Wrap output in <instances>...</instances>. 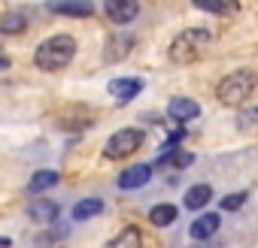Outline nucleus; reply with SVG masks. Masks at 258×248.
<instances>
[{
	"instance_id": "obj_23",
	"label": "nucleus",
	"mask_w": 258,
	"mask_h": 248,
	"mask_svg": "<svg viewBox=\"0 0 258 248\" xmlns=\"http://www.w3.org/2000/svg\"><path fill=\"white\" fill-rule=\"evenodd\" d=\"M7 67H10V58H7L4 52H0V70H7Z\"/></svg>"
},
{
	"instance_id": "obj_12",
	"label": "nucleus",
	"mask_w": 258,
	"mask_h": 248,
	"mask_svg": "<svg viewBox=\"0 0 258 248\" xmlns=\"http://www.w3.org/2000/svg\"><path fill=\"white\" fill-rule=\"evenodd\" d=\"M28 25H31V19L25 10H10L0 16V34H25Z\"/></svg>"
},
{
	"instance_id": "obj_6",
	"label": "nucleus",
	"mask_w": 258,
	"mask_h": 248,
	"mask_svg": "<svg viewBox=\"0 0 258 248\" xmlns=\"http://www.w3.org/2000/svg\"><path fill=\"white\" fill-rule=\"evenodd\" d=\"M46 10L55 13V16H67V19H88V16H94L91 0H49Z\"/></svg>"
},
{
	"instance_id": "obj_13",
	"label": "nucleus",
	"mask_w": 258,
	"mask_h": 248,
	"mask_svg": "<svg viewBox=\"0 0 258 248\" xmlns=\"http://www.w3.org/2000/svg\"><path fill=\"white\" fill-rule=\"evenodd\" d=\"M210 200H213V188L201 182V185H191V188L185 191V197H182V206H185V209H191V212H198V209H204Z\"/></svg>"
},
{
	"instance_id": "obj_15",
	"label": "nucleus",
	"mask_w": 258,
	"mask_h": 248,
	"mask_svg": "<svg viewBox=\"0 0 258 248\" xmlns=\"http://www.w3.org/2000/svg\"><path fill=\"white\" fill-rule=\"evenodd\" d=\"M106 248H143V233H140V227H124L121 233H115L109 242H106Z\"/></svg>"
},
{
	"instance_id": "obj_9",
	"label": "nucleus",
	"mask_w": 258,
	"mask_h": 248,
	"mask_svg": "<svg viewBox=\"0 0 258 248\" xmlns=\"http://www.w3.org/2000/svg\"><path fill=\"white\" fill-rule=\"evenodd\" d=\"M167 115H170L173 121H179V124L195 121V118L201 115V103L191 100V97H173V100L167 103Z\"/></svg>"
},
{
	"instance_id": "obj_4",
	"label": "nucleus",
	"mask_w": 258,
	"mask_h": 248,
	"mask_svg": "<svg viewBox=\"0 0 258 248\" xmlns=\"http://www.w3.org/2000/svg\"><path fill=\"white\" fill-rule=\"evenodd\" d=\"M143 143H146V134H143L140 128H121V131H115V134L106 140V146H103V158H106V161L131 158V155L140 152Z\"/></svg>"
},
{
	"instance_id": "obj_19",
	"label": "nucleus",
	"mask_w": 258,
	"mask_h": 248,
	"mask_svg": "<svg viewBox=\"0 0 258 248\" xmlns=\"http://www.w3.org/2000/svg\"><path fill=\"white\" fill-rule=\"evenodd\" d=\"M191 164H195V155H188V152H182V149H173V155H170V152H164V155L158 158V164H155V167L185 170V167H191Z\"/></svg>"
},
{
	"instance_id": "obj_22",
	"label": "nucleus",
	"mask_w": 258,
	"mask_h": 248,
	"mask_svg": "<svg viewBox=\"0 0 258 248\" xmlns=\"http://www.w3.org/2000/svg\"><path fill=\"white\" fill-rule=\"evenodd\" d=\"M246 203V191H237V194H228V197H222V212H237L240 206Z\"/></svg>"
},
{
	"instance_id": "obj_17",
	"label": "nucleus",
	"mask_w": 258,
	"mask_h": 248,
	"mask_svg": "<svg viewBox=\"0 0 258 248\" xmlns=\"http://www.w3.org/2000/svg\"><path fill=\"white\" fill-rule=\"evenodd\" d=\"M176 218H179V209L173 203H158V206L149 209V224L152 227H170Z\"/></svg>"
},
{
	"instance_id": "obj_3",
	"label": "nucleus",
	"mask_w": 258,
	"mask_h": 248,
	"mask_svg": "<svg viewBox=\"0 0 258 248\" xmlns=\"http://www.w3.org/2000/svg\"><path fill=\"white\" fill-rule=\"evenodd\" d=\"M210 43H213V34H210L207 28H188V31H182V34L173 37V43H170V49H167V58H170V64L185 67V64L198 61V58L207 52Z\"/></svg>"
},
{
	"instance_id": "obj_21",
	"label": "nucleus",
	"mask_w": 258,
	"mask_h": 248,
	"mask_svg": "<svg viewBox=\"0 0 258 248\" xmlns=\"http://www.w3.org/2000/svg\"><path fill=\"white\" fill-rule=\"evenodd\" d=\"M234 124H237L240 131H252V128H258V103H255V106L240 109V112H237V118H234Z\"/></svg>"
},
{
	"instance_id": "obj_11",
	"label": "nucleus",
	"mask_w": 258,
	"mask_h": 248,
	"mask_svg": "<svg viewBox=\"0 0 258 248\" xmlns=\"http://www.w3.org/2000/svg\"><path fill=\"white\" fill-rule=\"evenodd\" d=\"M58 212H61V206L52 203V200H34V203L28 206V218H31L34 224H52V221L58 218Z\"/></svg>"
},
{
	"instance_id": "obj_1",
	"label": "nucleus",
	"mask_w": 258,
	"mask_h": 248,
	"mask_svg": "<svg viewBox=\"0 0 258 248\" xmlns=\"http://www.w3.org/2000/svg\"><path fill=\"white\" fill-rule=\"evenodd\" d=\"M73 58H76V40H73L70 34L49 37V40H43V43L37 46V52H34V64H37V70H43V73H58V70H64Z\"/></svg>"
},
{
	"instance_id": "obj_14",
	"label": "nucleus",
	"mask_w": 258,
	"mask_h": 248,
	"mask_svg": "<svg viewBox=\"0 0 258 248\" xmlns=\"http://www.w3.org/2000/svg\"><path fill=\"white\" fill-rule=\"evenodd\" d=\"M195 10H204L213 16H237L240 0H195Z\"/></svg>"
},
{
	"instance_id": "obj_8",
	"label": "nucleus",
	"mask_w": 258,
	"mask_h": 248,
	"mask_svg": "<svg viewBox=\"0 0 258 248\" xmlns=\"http://www.w3.org/2000/svg\"><path fill=\"white\" fill-rule=\"evenodd\" d=\"M152 173H155V167H149V164H134V167H127V170L118 176V188H121V191H137V188H143V185L152 179Z\"/></svg>"
},
{
	"instance_id": "obj_10",
	"label": "nucleus",
	"mask_w": 258,
	"mask_h": 248,
	"mask_svg": "<svg viewBox=\"0 0 258 248\" xmlns=\"http://www.w3.org/2000/svg\"><path fill=\"white\" fill-rule=\"evenodd\" d=\"M219 227H222V218H219L216 212H204V215H198V218L191 221L188 236H191L195 242H204V239L216 236V230H219Z\"/></svg>"
},
{
	"instance_id": "obj_16",
	"label": "nucleus",
	"mask_w": 258,
	"mask_h": 248,
	"mask_svg": "<svg viewBox=\"0 0 258 248\" xmlns=\"http://www.w3.org/2000/svg\"><path fill=\"white\" fill-rule=\"evenodd\" d=\"M131 49H134V37H131V34H115V37L109 40V46H106V64L121 61Z\"/></svg>"
},
{
	"instance_id": "obj_2",
	"label": "nucleus",
	"mask_w": 258,
	"mask_h": 248,
	"mask_svg": "<svg viewBox=\"0 0 258 248\" xmlns=\"http://www.w3.org/2000/svg\"><path fill=\"white\" fill-rule=\"evenodd\" d=\"M255 88H258V73L255 70H234L216 85V97H219L222 106L243 109V103L255 94Z\"/></svg>"
},
{
	"instance_id": "obj_7",
	"label": "nucleus",
	"mask_w": 258,
	"mask_h": 248,
	"mask_svg": "<svg viewBox=\"0 0 258 248\" xmlns=\"http://www.w3.org/2000/svg\"><path fill=\"white\" fill-rule=\"evenodd\" d=\"M106 88H109V94L124 106V103H131V100L143 91V79H140V76H124V79H112Z\"/></svg>"
},
{
	"instance_id": "obj_5",
	"label": "nucleus",
	"mask_w": 258,
	"mask_h": 248,
	"mask_svg": "<svg viewBox=\"0 0 258 248\" xmlns=\"http://www.w3.org/2000/svg\"><path fill=\"white\" fill-rule=\"evenodd\" d=\"M103 16L112 25H131L140 16V0H103Z\"/></svg>"
},
{
	"instance_id": "obj_18",
	"label": "nucleus",
	"mask_w": 258,
	"mask_h": 248,
	"mask_svg": "<svg viewBox=\"0 0 258 248\" xmlns=\"http://www.w3.org/2000/svg\"><path fill=\"white\" fill-rule=\"evenodd\" d=\"M58 179H61L58 170H37V173L31 176V182H28V191H31V194H43V191L55 188Z\"/></svg>"
},
{
	"instance_id": "obj_24",
	"label": "nucleus",
	"mask_w": 258,
	"mask_h": 248,
	"mask_svg": "<svg viewBox=\"0 0 258 248\" xmlns=\"http://www.w3.org/2000/svg\"><path fill=\"white\" fill-rule=\"evenodd\" d=\"M10 245H13V239H10V236H0V248H10Z\"/></svg>"
},
{
	"instance_id": "obj_20",
	"label": "nucleus",
	"mask_w": 258,
	"mask_h": 248,
	"mask_svg": "<svg viewBox=\"0 0 258 248\" xmlns=\"http://www.w3.org/2000/svg\"><path fill=\"white\" fill-rule=\"evenodd\" d=\"M100 212H103V200L85 197V200H79V203L73 206V221H88V218H94V215H100Z\"/></svg>"
}]
</instances>
